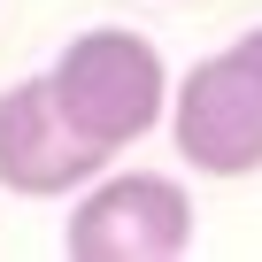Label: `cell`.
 I'll list each match as a JSON object with an SVG mask.
<instances>
[{
  "instance_id": "cell-3",
  "label": "cell",
  "mask_w": 262,
  "mask_h": 262,
  "mask_svg": "<svg viewBox=\"0 0 262 262\" xmlns=\"http://www.w3.org/2000/svg\"><path fill=\"white\" fill-rule=\"evenodd\" d=\"M193 247V193L170 170H100L70 193L62 254L77 262H178Z\"/></svg>"
},
{
  "instance_id": "cell-4",
  "label": "cell",
  "mask_w": 262,
  "mask_h": 262,
  "mask_svg": "<svg viewBox=\"0 0 262 262\" xmlns=\"http://www.w3.org/2000/svg\"><path fill=\"white\" fill-rule=\"evenodd\" d=\"M100 170H108V155L54 108L47 70L16 77L0 93V193H16V201H70Z\"/></svg>"
},
{
  "instance_id": "cell-2",
  "label": "cell",
  "mask_w": 262,
  "mask_h": 262,
  "mask_svg": "<svg viewBox=\"0 0 262 262\" xmlns=\"http://www.w3.org/2000/svg\"><path fill=\"white\" fill-rule=\"evenodd\" d=\"M170 147L193 178H254L262 170V24L201 54L185 77H170Z\"/></svg>"
},
{
  "instance_id": "cell-1",
  "label": "cell",
  "mask_w": 262,
  "mask_h": 262,
  "mask_svg": "<svg viewBox=\"0 0 262 262\" xmlns=\"http://www.w3.org/2000/svg\"><path fill=\"white\" fill-rule=\"evenodd\" d=\"M47 93L54 108L85 131V139L116 162L139 139H155L162 116H170V62L147 31L131 24H93L77 31L54 62H47Z\"/></svg>"
}]
</instances>
